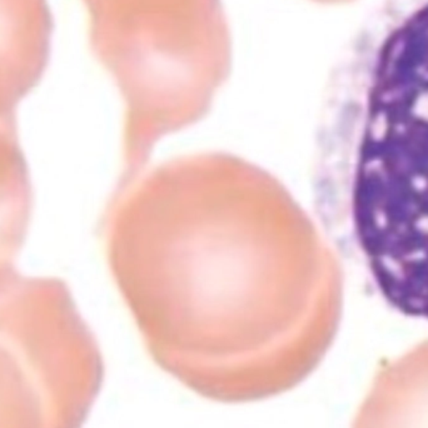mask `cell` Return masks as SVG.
<instances>
[{"label":"cell","instance_id":"1","mask_svg":"<svg viewBox=\"0 0 428 428\" xmlns=\"http://www.w3.org/2000/svg\"><path fill=\"white\" fill-rule=\"evenodd\" d=\"M103 381L65 286L0 267V428H82Z\"/></svg>","mask_w":428,"mask_h":428},{"label":"cell","instance_id":"2","mask_svg":"<svg viewBox=\"0 0 428 428\" xmlns=\"http://www.w3.org/2000/svg\"><path fill=\"white\" fill-rule=\"evenodd\" d=\"M360 180L428 242V63L365 149Z\"/></svg>","mask_w":428,"mask_h":428},{"label":"cell","instance_id":"3","mask_svg":"<svg viewBox=\"0 0 428 428\" xmlns=\"http://www.w3.org/2000/svg\"><path fill=\"white\" fill-rule=\"evenodd\" d=\"M54 20L48 0H0V119L39 83L51 58Z\"/></svg>","mask_w":428,"mask_h":428},{"label":"cell","instance_id":"4","mask_svg":"<svg viewBox=\"0 0 428 428\" xmlns=\"http://www.w3.org/2000/svg\"><path fill=\"white\" fill-rule=\"evenodd\" d=\"M352 428H428V355H408L378 373Z\"/></svg>","mask_w":428,"mask_h":428},{"label":"cell","instance_id":"5","mask_svg":"<svg viewBox=\"0 0 428 428\" xmlns=\"http://www.w3.org/2000/svg\"><path fill=\"white\" fill-rule=\"evenodd\" d=\"M32 207L28 167L18 141L17 119H0V267L22 246Z\"/></svg>","mask_w":428,"mask_h":428}]
</instances>
